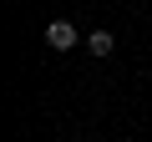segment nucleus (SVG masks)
I'll return each instance as SVG.
<instances>
[{"mask_svg": "<svg viewBox=\"0 0 152 142\" xmlns=\"http://www.w3.org/2000/svg\"><path fill=\"white\" fill-rule=\"evenodd\" d=\"M46 46H51V51H71V46H76V26H71V20H51V26H46Z\"/></svg>", "mask_w": 152, "mask_h": 142, "instance_id": "obj_1", "label": "nucleus"}, {"mask_svg": "<svg viewBox=\"0 0 152 142\" xmlns=\"http://www.w3.org/2000/svg\"><path fill=\"white\" fill-rule=\"evenodd\" d=\"M86 51L91 56H112V31H91L86 36Z\"/></svg>", "mask_w": 152, "mask_h": 142, "instance_id": "obj_2", "label": "nucleus"}]
</instances>
